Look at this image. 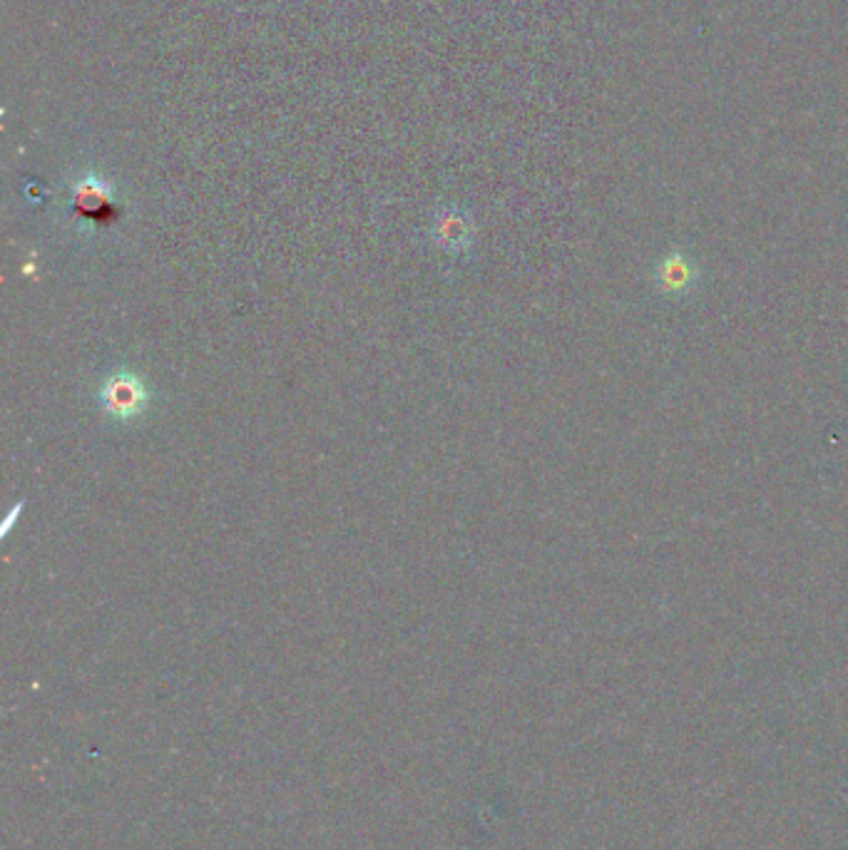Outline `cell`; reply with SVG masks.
I'll use <instances>...</instances> for the list:
<instances>
[{"instance_id":"1","label":"cell","mask_w":848,"mask_h":850,"mask_svg":"<svg viewBox=\"0 0 848 850\" xmlns=\"http://www.w3.org/2000/svg\"><path fill=\"white\" fill-rule=\"evenodd\" d=\"M144 401H148V396H144L142 383L130 373H118L104 383L102 408L114 418H120V421L138 416Z\"/></svg>"},{"instance_id":"2","label":"cell","mask_w":848,"mask_h":850,"mask_svg":"<svg viewBox=\"0 0 848 850\" xmlns=\"http://www.w3.org/2000/svg\"><path fill=\"white\" fill-rule=\"evenodd\" d=\"M692 283V267L687 264L685 259L672 261L669 259L662 267V287L667 289H685Z\"/></svg>"}]
</instances>
